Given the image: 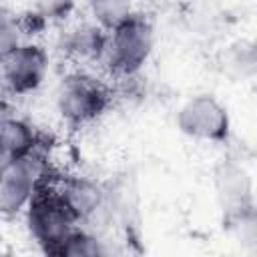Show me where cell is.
I'll list each match as a JSON object with an SVG mask.
<instances>
[{
	"instance_id": "cell-1",
	"label": "cell",
	"mask_w": 257,
	"mask_h": 257,
	"mask_svg": "<svg viewBox=\"0 0 257 257\" xmlns=\"http://www.w3.org/2000/svg\"><path fill=\"white\" fill-rule=\"evenodd\" d=\"M22 215L28 237L46 255L58 257L64 241L72 235L76 227H80L78 219L66 207L50 177L38 187Z\"/></svg>"
},
{
	"instance_id": "cell-2",
	"label": "cell",
	"mask_w": 257,
	"mask_h": 257,
	"mask_svg": "<svg viewBox=\"0 0 257 257\" xmlns=\"http://www.w3.org/2000/svg\"><path fill=\"white\" fill-rule=\"evenodd\" d=\"M155 48L153 22L139 12L106 30V44L102 52V66L116 78H131L139 74L149 62Z\"/></svg>"
},
{
	"instance_id": "cell-3",
	"label": "cell",
	"mask_w": 257,
	"mask_h": 257,
	"mask_svg": "<svg viewBox=\"0 0 257 257\" xmlns=\"http://www.w3.org/2000/svg\"><path fill=\"white\" fill-rule=\"evenodd\" d=\"M56 112L70 128H84L98 120L108 104V86L86 70H72L64 74L54 92Z\"/></svg>"
},
{
	"instance_id": "cell-4",
	"label": "cell",
	"mask_w": 257,
	"mask_h": 257,
	"mask_svg": "<svg viewBox=\"0 0 257 257\" xmlns=\"http://www.w3.org/2000/svg\"><path fill=\"white\" fill-rule=\"evenodd\" d=\"M48 175V163L40 151L6 161L0 167V217L12 219L22 215Z\"/></svg>"
},
{
	"instance_id": "cell-5",
	"label": "cell",
	"mask_w": 257,
	"mask_h": 257,
	"mask_svg": "<svg viewBox=\"0 0 257 257\" xmlns=\"http://www.w3.org/2000/svg\"><path fill=\"white\" fill-rule=\"evenodd\" d=\"M177 128L199 143H227L231 135V118L227 106L213 94L201 92L189 96L177 110Z\"/></svg>"
},
{
	"instance_id": "cell-6",
	"label": "cell",
	"mask_w": 257,
	"mask_h": 257,
	"mask_svg": "<svg viewBox=\"0 0 257 257\" xmlns=\"http://www.w3.org/2000/svg\"><path fill=\"white\" fill-rule=\"evenodd\" d=\"M48 74L46 50L30 40H24L12 52L2 56L0 84L14 96H26L36 92Z\"/></svg>"
},
{
	"instance_id": "cell-7",
	"label": "cell",
	"mask_w": 257,
	"mask_h": 257,
	"mask_svg": "<svg viewBox=\"0 0 257 257\" xmlns=\"http://www.w3.org/2000/svg\"><path fill=\"white\" fill-rule=\"evenodd\" d=\"M215 181L225 219L235 225L253 223V189L243 165L235 161H223L215 173Z\"/></svg>"
},
{
	"instance_id": "cell-8",
	"label": "cell",
	"mask_w": 257,
	"mask_h": 257,
	"mask_svg": "<svg viewBox=\"0 0 257 257\" xmlns=\"http://www.w3.org/2000/svg\"><path fill=\"white\" fill-rule=\"evenodd\" d=\"M40 151V135L32 122L10 112L0 120V159L12 161Z\"/></svg>"
},
{
	"instance_id": "cell-9",
	"label": "cell",
	"mask_w": 257,
	"mask_h": 257,
	"mask_svg": "<svg viewBox=\"0 0 257 257\" xmlns=\"http://www.w3.org/2000/svg\"><path fill=\"white\" fill-rule=\"evenodd\" d=\"M106 44V30L88 22H78L70 26L62 36V50L68 58L84 64V62H100Z\"/></svg>"
},
{
	"instance_id": "cell-10",
	"label": "cell",
	"mask_w": 257,
	"mask_h": 257,
	"mask_svg": "<svg viewBox=\"0 0 257 257\" xmlns=\"http://www.w3.org/2000/svg\"><path fill=\"white\" fill-rule=\"evenodd\" d=\"M108 253H110V247L106 245L102 235L80 225L64 241L58 257H102Z\"/></svg>"
},
{
	"instance_id": "cell-11",
	"label": "cell",
	"mask_w": 257,
	"mask_h": 257,
	"mask_svg": "<svg viewBox=\"0 0 257 257\" xmlns=\"http://www.w3.org/2000/svg\"><path fill=\"white\" fill-rule=\"evenodd\" d=\"M86 10L90 20L104 30L114 28L135 12L133 0H86Z\"/></svg>"
},
{
	"instance_id": "cell-12",
	"label": "cell",
	"mask_w": 257,
	"mask_h": 257,
	"mask_svg": "<svg viewBox=\"0 0 257 257\" xmlns=\"http://www.w3.org/2000/svg\"><path fill=\"white\" fill-rule=\"evenodd\" d=\"M26 40V28L22 16H14L6 10H0V54L12 52Z\"/></svg>"
},
{
	"instance_id": "cell-13",
	"label": "cell",
	"mask_w": 257,
	"mask_h": 257,
	"mask_svg": "<svg viewBox=\"0 0 257 257\" xmlns=\"http://www.w3.org/2000/svg\"><path fill=\"white\" fill-rule=\"evenodd\" d=\"M24 2L28 4V10L44 22L64 20L74 8V0H24Z\"/></svg>"
},
{
	"instance_id": "cell-14",
	"label": "cell",
	"mask_w": 257,
	"mask_h": 257,
	"mask_svg": "<svg viewBox=\"0 0 257 257\" xmlns=\"http://www.w3.org/2000/svg\"><path fill=\"white\" fill-rule=\"evenodd\" d=\"M10 112H12V106H10L8 98H6L4 94H0V120H2L4 116H8Z\"/></svg>"
},
{
	"instance_id": "cell-15",
	"label": "cell",
	"mask_w": 257,
	"mask_h": 257,
	"mask_svg": "<svg viewBox=\"0 0 257 257\" xmlns=\"http://www.w3.org/2000/svg\"><path fill=\"white\" fill-rule=\"evenodd\" d=\"M2 165H4V161H2V159H0V167H2Z\"/></svg>"
},
{
	"instance_id": "cell-16",
	"label": "cell",
	"mask_w": 257,
	"mask_h": 257,
	"mask_svg": "<svg viewBox=\"0 0 257 257\" xmlns=\"http://www.w3.org/2000/svg\"><path fill=\"white\" fill-rule=\"evenodd\" d=\"M0 62H2V54H0Z\"/></svg>"
},
{
	"instance_id": "cell-17",
	"label": "cell",
	"mask_w": 257,
	"mask_h": 257,
	"mask_svg": "<svg viewBox=\"0 0 257 257\" xmlns=\"http://www.w3.org/2000/svg\"><path fill=\"white\" fill-rule=\"evenodd\" d=\"M0 10H2V8H0Z\"/></svg>"
}]
</instances>
